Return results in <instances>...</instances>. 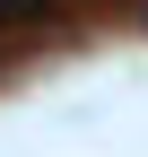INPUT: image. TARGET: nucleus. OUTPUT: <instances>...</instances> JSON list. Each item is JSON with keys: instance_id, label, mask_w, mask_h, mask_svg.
<instances>
[{"instance_id": "f257e3e1", "label": "nucleus", "mask_w": 148, "mask_h": 157, "mask_svg": "<svg viewBox=\"0 0 148 157\" xmlns=\"http://www.w3.org/2000/svg\"><path fill=\"white\" fill-rule=\"evenodd\" d=\"M52 9H61V0H0V35H17V26H44Z\"/></svg>"}]
</instances>
